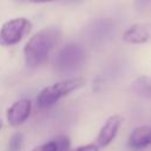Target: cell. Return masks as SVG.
I'll return each instance as SVG.
<instances>
[{"label":"cell","instance_id":"6da1fadb","mask_svg":"<svg viewBox=\"0 0 151 151\" xmlns=\"http://www.w3.org/2000/svg\"><path fill=\"white\" fill-rule=\"evenodd\" d=\"M60 38L61 33L55 27H47L35 33L24 48L26 65L29 68H37L42 65Z\"/></svg>","mask_w":151,"mask_h":151},{"label":"cell","instance_id":"7a4b0ae2","mask_svg":"<svg viewBox=\"0 0 151 151\" xmlns=\"http://www.w3.org/2000/svg\"><path fill=\"white\" fill-rule=\"evenodd\" d=\"M84 85H85V80L83 78H72V79L58 81V83L41 90V92L39 93L38 98H37L38 105L41 109L50 107V106L54 105L63 97L68 96L71 92L80 88Z\"/></svg>","mask_w":151,"mask_h":151},{"label":"cell","instance_id":"3957f363","mask_svg":"<svg viewBox=\"0 0 151 151\" xmlns=\"http://www.w3.org/2000/svg\"><path fill=\"white\" fill-rule=\"evenodd\" d=\"M85 51L78 44H68L63 47L55 57L54 67L61 74L78 71L85 63Z\"/></svg>","mask_w":151,"mask_h":151},{"label":"cell","instance_id":"277c9868","mask_svg":"<svg viewBox=\"0 0 151 151\" xmlns=\"http://www.w3.org/2000/svg\"><path fill=\"white\" fill-rule=\"evenodd\" d=\"M32 29V24L26 18H15L6 21L0 28V45L12 46L22 40Z\"/></svg>","mask_w":151,"mask_h":151},{"label":"cell","instance_id":"5b68a950","mask_svg":"<svg viewBox=\"0 0 151 151\" xmlns=\"http://www.w3.org/2000/svg\"><path fill=\"white\" fill-rule=\"evenodd\" d=\"M123 123V118L118 114H113L107 118V120L104 123L103 127L99 131V134L97 137V144L99 147L107 146L117 136L120 126Z\"/></svg>","mask_w":151,"mask_h":151},{"label":"cell","instance_id":"8992f818","mask_svg":"<svg viewBox=\"0 0 151 151\" xmlns=\"http://www.w3.org/2000/svg\"><path fill=\"white\" fill-rule=\"evenodd\" d=\"M32 110V104L28 99H20L12 104V106L7 110V120L11 126H19L25 123Z\"/></svg>","mask_w":151,"mask_h":151},{"label":"cell","instance_id":"52a82bcc","mask_svg":"<svg viewBox=\"0 0 151 151\" xmlns=\"http://www.w3.org/2000/svg\"><path fill=\"white\" fill-rule=\"evenodd\" d=\"M151 39V26L145 24H133L123 34V40L127 44H145Z\"/></svg>","mask_w":151,"mask_h":151},{"label":"cell","instance_id":"ba28073f","mask_svg":"<svg viewBox=\"0 0 151 151\" xmlns=\"http://www.w3.org/2000/svg\"><path fill=\"white\" fill-rule=\"evenodd\" d=\"M129 145L134 150L144 149L151 145V126L142 125L136 127L129 137Z\"/></svg>","mask_w":151,"mask_h":151},{"label":"cell","instance_id":"9c48e42d","mask_svg":"<svg viewBox=\"0 0 151 151\" xmlns=\"http://www.w3.org/2000/svg\"><path fill=\"white\" fill-rule=\"evenodd\" d=\"M132 91L142 97L151 98V77L142 76L132 83Z\"/></svg>","mask_w":151,"mask_h":151},{"label":"cell","instance_id":"30bf717a","mask_svg":"<svg viewBox=\"0 0 151 151\" xmlns=\"http://www.w3.org/2000/svg\"><path fill=\"white\" fill-rule=\"evenodd\" d=\"M22 144H24V136L22 133L17 132L11 137L7 145V151H21Z\"/></svg>","mask_w":151,"mask_h":151},{"label":"cell","instance_id":"8fae6325","mask_svg":"<svg viewBox=\"0 0 151 151\" xmlns=\"http://www.w3.org/2000/svg\"><path fill=\"white\" fill-rule=\"evenodd\" d=\"M54 140L57 143L58 151H68V149H70V139L67 137L60 136V137H57Z\"/></svg>","mask_w":151,"mask_h":151},{"label":"cell","instance_id":"7c38bea8","mask_svg":"<svg viewBox=\"0 0 151 151\" xmlns=\"http://www.w3.org/2000/svg\"><path fill=\"white\" fill-rule=\"evenodd\" d=\"M32 151H58V146H57L55 140H51V142H47L45 144H41L34 147Z\"/></svg>","mask_w":151,"mask_h":151},{"label":"cell","instance_id":"4fadbf2b","mask_svg":"<svg viewBox=\"0 0 151 151\" xmlns=\"http://www.w3.org/2000/svg\"><path fill=\"white\" fill-rule=\"evenodd\" d=\"M71 151H99V145L98 144H86L78 146Z\"/></svg>","mask_w":151,"mask_h":151},{"label":"cell","instance_id":"5bb4252c","mask_svg":"<svg viewBox=\"0 0 151 151\" xmlns=\"http://www.w3.org/2000/svg\"><path fill=\"white\" fill-rule=\"evenodd\" d=\"M151 0H136V2L138 4V6H145L150 2Z\"/></svg>","mask_w":151,"mask_h":151},{"label":"cell","instance_id":"9a60e30c","mask_svg":"<svg viewBox=\"0 0 151 151\" xmlns=\"http://www.w3.org/2000/svg\"><path fill=\"white\" fill-rule=\"evenodd\" d=\"M32 2H50V1H53V0H31Z\"/></svg>","mask_w":151,"mask_h":151},{"label":"cell","instance_id":"2e32d148","mask_svg":"<svg viewBox=\"0 0 151 151\" xmlns=\"http://www.w3.org/2000/svg\"><path fill=\"white\" fill-rule=\"evenodd\" d=\"M1 126H2V122H1V119H0V129H1Z\"/></svg>","mask_w":151,"mask_h":151}]
</instances>
